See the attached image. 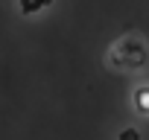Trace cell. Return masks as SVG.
Here are the masks:
<instances>
[{
    "label": "cell",
    "instance_id": "cell-1",
    "mask_svg": "<svg viewBox=\"0 0 149 140\" xmlns=\"http://www.w3.org/2000/svg\"><path fill=\"white\" fill-rule=\"evenodd\" d=\"M137 105L149 111V91H140V94H137Z\"/></svg>",
    "mask_w": 149,
    "mask_h": 140
},
{
    "label": "cell",
    "instance_id": "cell-2",
    "mask_svg": "<svg viewBox=\"0 0 149 140\" xmlns=\"http://www.w3.org/2000/svg\"><path fill=\"white\" fill-rule=\"evenodd\" d=\"M123 140H140V137H137L134 128H129V131H123Z\"/></svg>",
    "mask_w": 149,
    "mask_h": 140
}]
</instances>
